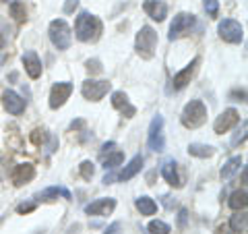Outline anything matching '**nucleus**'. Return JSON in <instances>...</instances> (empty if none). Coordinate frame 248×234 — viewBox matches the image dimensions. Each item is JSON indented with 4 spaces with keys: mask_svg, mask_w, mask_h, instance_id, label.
<instances>
[{
    "mask_svg": "<svg viewBox=\"0 0 248 234\" xmlns=\"http://www.w3.org/2000/svg\"><path fill=\"white\" fill-rule=\"evenodd\" d=\"M75 33H77V40L79 42H95L99 33H102V21H99L95 15H91L87 11L79 13V17L75 21Z\"/></svg>",
    "mask_w": 248,
    "mask_h": 234,
    "instance_id": "nucleus-1",
    "label": "nucleus"
},
{
    "mask_svg": "<svg viewBox=\"0 0 248 234\" xmlns=\"http://www.w3.org/2000/svg\"><path fill=\"white\" fill-rule=\"evenodd\" d=\"M155 48H157V33H155L153 27L143 25L141 31L137 33V40H135V50H137V54H139L141 58L149 60V58H153Z\"/></svg>",
    "mask_w": 248,
    "mask_h": 234,
    "instance_id": "nucleus-2",
    "label": "nucleus"
},
{
    "mask_svg": "<svg viewBox=\"0 0 248 234\" xmlns=\"http://www.w3.org/2000/svg\"><path fill=\"white\" fill-rule=\"evenodd\" d=\"M180 120L186 129L201 127V124H205V120H207V106L201 102V100H190V102L184 106Z\"/></svg>",
    "mask_w": 248,
    "mask_h": 234,
    "instance_id": "nucleus-3",
    "label": "nucleus"
},
{
    "mask_svg": "<svg viewBox=\"0 0 248 234\" xmlns=\"http://www.w3.org/2000/svg\"><path fill=\"white\" fill-rule=\"evenodd\" d=\"M48 35H50V42L54 44V48L58 50L71 48L73 35H71V27H68V23L64 19H54L48 27Z\"/></svg>",
    "mask_w": 248,
    "mask_h": 234,
    "instance_id": "nucleus-4",
    "label": "nucleus"
},
{
    "mask_svg": "<svg viewBox=\"0 0 248 234\" xmlns=\"http://www.w3.org/2000/svg\"><path fill=\"white\" fill-rule=\"evenodd\" d=\"M147 145L151 151L161 153L166 150V137H164V116H153L149 124V133H147Z\"/></svg>",
    "mask_w": 248,
    "mask_h": 234,
    "instance_id": "nucleus-5",
    "label": "nucleus"
},
{
    "mask_svg": "<svg viewBox=\"0 0 248 234\" xmlns=\"http://www.w3.org/2000/svg\"><path fill=\"white\" fill-rule=\"evenodd\" d=\"M217 31H219L221 40L228 42V44H240V42L244 40V29L234 19H223L219 23V27H217Z\"/></svg>",
    "mask_w": 248,
    "mask_h": 234,
    "instance_id": "nucleus-6",
    "label": "nucleus"
},
{
    "mask_svg": "<svg viewBox=\"0 0 248 234\" xmlns=\"http://www.w3.org/2000/svg\"><path fill=\"white\" fill-rule=\"evenodd\" d=\"M112 89V83L110 81H95V79H87L83 83L81 93L85 100H91V102H99L108 91Z\"/></svg>",
    "mask_w": 248,
    "mask_h": 234,
    "instance_id": "nucleus-7",
    "label": "nucleus"
},
{
    "mask_svg": "<svg viewBox=\"0 0 248 234\" xmlns=\"http://www.w3.org/2000/svg\"><path fill=\"white\" fill-rule=\"evenodd\" d=\"M71 93H73V83H68V81L54 83L52 91H50V108L56 110V108L64 106V102L71 98Z\"/></svg>",
    "mask_w": 248,
    "mask_h": 234,
    "instance_id": "nucleus-8",
    "label": "nucleus"
},
{
    "mask_svg": "<svg viewBox=\"0 0 248 234\" xmlns=\"http://www.w3.org/2000/svg\"><path fill=\"white\" fill-rule=\"evenodd\" d=\"M197 23L195 19V15H190V13H178L174 21H172V25H170V40H176V37H180L184 31H188L192 25Z\"/></svg>",
    "mask_w": 248,
    "mask_h": 234,
    "instance_id": "nucleus-9",
    "label": "nucleus"
},
{
    "mask_svg": "<svg viewBox=\"0 0 248 234\" xmlns=\"http://www.w3.org/2000/svg\"><path fill=\"white\" fill-rule=\"evenodd\" d=\"M238 122H240L238 110H234V108H228V110H223L219 116H217V120L213 124V131L217 133V135H223V133H228L230 129H234Z\"/></svg>",
    "mask_w": 248,
    "mask_h": 234,
    "instance_id": "nucleus-10",
    "label": "nucleus"
},
{
    "mask_svg": "<svg viewBox=\"0 0 248 234\" xmlns=\"http://www.w3.org/2000/svg\"><path fill=\"white\" fill-rule=\"evenodd\" d=\"M116 209V199L112 197H102L85 205V214L87 216H108Z\"/></svg>",
    "mask_w": 248,
    "mask_h": 234,
    "instance_id": "nucleus-11",
    "label": "nucleus"
},
{
    "mask_svg": "<svg viewBox=\"0 0 248 234\" xmlns=\"http://www.w3.org/2000/svg\"><path fill=\"white\" fill-rule=\"evenodd\" d=\"M112 106L118 112H122L126 118H133V116L137 114V108L130 104V100H128V96L124 91H114L112 93Z\"/></svg>",
    "mask_w": 248,
    "mask_h": 234,
    "instance_id": "nucleus-12",
    "label": "nucleus"
},
{
    "mask_svg": "<svg viewBox=\"0 0 248 234\" xmlns=\"http://www.w3.org/2000/svg\"><path fill=\"white\" fill-rule=\"evenodd\" d=\"M2 104H4V108L9 110L11 114H21L23 110H25V100H23L19 93H15V91H11V89H6L4 93H2Z\"/></svg>",
    "mask_w": 248,
    "mask_h": 234,
    "instance_id": "nucleus-13",
    "label": "nucleus"
},
{
    "mask_svg": "<svg viewBox=\"0 0 248 234\" xmlns=\"http://www.w3.org/2000/svg\"><path fill=\"white\" fill-rule=\"evenodd\" d=\"M33 176H35V168H33V164H19V166H15L13 170V183L15 186H23L25 183L29 181H33Z\"/></svg>",
    "mask_w": 248,
    "mask_h": 234,
    "instance_id": "nucleus-14",
    "label": "nucleus"
},
{
    "mask_svg": "<svg viewBox=\"0 0 248 234\" xmlns=\"http://www.w3.org/2000/svg\"><path fill=\"white\" fill-rule=\"evenodd\" d=\"M197 65H199V58H192V62L190 65H186L180 73H176L174 75V89H184L186 85L190 83V79H192V75H195V71H197Z\"/></svg>",
    "mask_w": 248,
    "mask_h": 234,
    "instance_id": "nucleus-15",
    "label": "nucleus"
},
{
    "mask_svg": "<svg viewBox=\"0 0 248 234\" xmlns=\"http://www.w3.org/2000/svg\"><path fill=\"white\" fill-rule=\"evenodd\" d=\"M23 67H25V71H27V75L31 77V79H40L42 77V62H40V58H37V54L33 50L23 54Z\"/></svg>",
    "mask_w": 248,
    "mask_h": 234,
    "instance_id": "nucleus-16",
    "label": "nucleus"
},
{
    "mask_svg": "<svg viewBox=\"0 0 248 234\" xmlns=\"http://www.w3.org/2000/svg\"><path fill=\"white\" fill-rule=\"evenodd\" d=\"M143 9H145V13L149 15L153 21H157V23L168 17V6L161 2V0H145Z\"/></svg>",
    "mask_w": 248,
    "mask_h": 234,
    "instance_id": "nucleus-17",
    "label": "nucleus"
},
{
    "mask_svg": "<svg viewBox=\"0 0 248 234\" xmlns=\"http://www.w3.org/2000/svg\"><path fill=\"white\" fill-rule=\"evenodd\" d=\"M143 162H145V160H143V155H135V158L122 168V172L118 174V181L126 183V181H130V178H135V176L143 170Z\"/></svg>",
    "mask_w": 248,
    "mask_h": 234,
    "instance_id": "nucleus-18",
    "label": "nucleus"
},
{
    "mask_svg": "<svg viewBox=\"0 0 248 234\" xmlns=\"http://www.w3.org/2000/svg\"><path fill=\"white\" fill-rule=\"evenodd\" d=\"M161 176H164V181L172 186H180V176H178V168H176V162L174 160H166L164 166H161Z\"/></svg>",
    "mask_w": 248,
    "mask_h": 234,
    "instance_id": "nucleus-19",
    "label": "nucleus"
},
{
    "mask_svg": "<svg viewBox=\"0 0 248 234\" xmlns=\"http://www.w3.org/2000/svg\"><path fill=\"white\" fill-rule=\"evenodd\" d=\"M71 199V191L64 189V186H50V189H46L42 193H37V199L40 201H54V199Z\"/></svg>",
    "mask_w": 248,
    "mask_h": 234,
    "instance_id": "nucleus-20",
    "label": "nucleus"
},
{
    "mask_svg": "<svg viewBox=\"0 0 248 234\" xmlns=\"http://www.w3.org/2000/svg\"><path fill=\"white\" fill-rule=\"evenodd\" d=\"M135 205H137L139 212H141V216H153L157 212V203H155L151 197H139L135 201Z\"/></svg>",
    "mask_w": 248,
    "mask_h": 234,
    "instance_id": "nucleus-21",
    "label": "nucleus"
},
{
    "mask_svg": "<svg viewBox=\"0 0 248 234\" xmlns=\"http://www.w3.org/2000/svg\"><path fill=\"white\" fill-rule=\"evenodd\" d=\"M188 153L195 155V158H211V155L215 153V150L211 145H205V143H190Z\"/></svg>",
    "mask_w": 248,
    "mask_h": 234,
    "instance_id": "nucleus-22",
    "label": "nucleus"
},
{
    "mask_svg": "<svg viewBox=\"0 0 248 234\" xmlns=\"http://www.w3.org/2000/svg\"><path fill=\"white\" fill-rule=\"evenodd\" d=\"M240 166H242V158H238V155L236 158H230L221 168V178H232L240 170Z\"/></svg>",
    "mask_w": 248,
    "mask_h": 234,
    "instance_id": "nucleus-23",
    "label": "nucleus"
},
{
    "mask_svg": "<svg viewBox=\"0 0 248 234\" xmlns=\"http://www.w3.org/2000/svg\"><path fill=\"white\" fill-rule=\"evenodd\" d=\"M246 191L242 189V191H234L230 195V201H228V205L234 209V212H240V209H244L246 207Z\"/></svg>",
    "mask_w": 248,
    "mask_h": 234,
    "instance_id": "nucleus-24",
    "label": "nucleus"
},
{
    "mask_svg": "<svg viewBox=\"0 0 248 234\" xmlns=\"http://www.w3.org/2000/svg\"><path fill=\"white\" fill-rule=\"evenodd\" d=\"M230 228L234 230V232H240V234H246L248 232V217L246 214H236V216H232V220H230Z\"/></svg>",
    "mask_w": 248,
    "mask_h": 234,
    "instance_id": "nucleus-25",
    "label": "nucleus"
},
{
    "mask_svg": "<svg viewBox=\"0 0 248 234\" xmlns=\"http://www.w3.org/2000/svg\"><path fill=\"white\" fill-rule=\"evenodd\" d=\"M11 15L15 17V21L23 23V21L27 19V11H25V4H23V2H19V0H13V2H11Z\"/></svg>",
    "mask_w": 248,
    "mask_h": 234,
    "instance_id": "nucleus-26",
    "label": "nucleus"
},
{
    "mask_svg": "<svg viewBox=\"0 0 248 234\" xmlns=\"http://www.w3.org/2000/svg\"><path fill=\"white\" fill-rule=\"evenodd\" d=\"M147 228H149L151 234H170V232H172V228H170L166 222H161V220L149 222V226H147Z\"/></svg>",
    "mask_w": 248,
    "mask_h": 234,
    "instance_id": "nucleus-27",
    "label": "nucleus"
},
{
    "mask_svg": "<svg viewBox=\"0 0 248 234\" xmlns=\"http://www.w3.org/2000/svg\"><path fill=\"white\" fill-rule=\"evenodd\" d=\"M122 160H124V153H122V151H114L112 155H108V158L104 160V168H106V170H112V168H116V166H120Z\"/></svg>",
    "mask_w": 248,
    "mask_h": 234,
    "instance_id": "nucleus-28",
    "label": "nucleus"
},
{
    "mask_svg": "<svg viewBox=\"0 0 248 234\" xmlns=\"http://www.w3.org/2000/svg\"><path fill=\"white\" fill-rule=\"evenodd\" d=\"M79 170H81V176L85 181H91L93 174H95V166H93V162H89V160H85L79 166Z\"/></svg>",
    "mask_w": 248,
    "mask_h": 234,
    "instance_id": "nucleus-29",
    "label": "nucleus"
},
{
    "mask_svg": "<svg viewBox=\"0 0 248 234\" xmlns=\"http://www.w3.org/2000/svg\"><path fill=\"white\" fill-rule=\"evenodd\" d=\"M203 4L209 17H217V13H219V2L217 0H203Z\"/></svg>",
    "mask_w": 248,
    "mask_h": 234,
    "instance_id": "nucleus-30",
    "label": "nucleus"
},
{
    "mask_svg": "<svg viewBox=\"0 0 248 234\" xmlns=\"http://www.w3.org/2000/svg\"><path fill=\"white\" fill-rule=\"evenodd\" d=\"M31 143L33 145H42L44 141H46V131H42V129H35L33 133H31Z\"/></svg>",
    "mask_w": 248,
    "mask_h": 234,
    "instance_id": "nucleus-31",
    "label": "nucleus"
},
{
    "mask_svg": "<svg viewBox=\"0 0 248 234\" xmlns=\"http://www.w3.org/2000/svg\"><path fill=\"white\" fill-rule=\"evenodd\" d=\"M85 67H87V71L93 73V75H99L104 71L102 65H99V60H87V62H85Z\"/></svg>",
    "mask_w": 248,
    "mask_h": 234,
    "instance_id": "nucleus-32",
    "label": "nucleus"
},
{
    "mask_svg": "<svg viewBox=\"0 0 248 234\" xmlns=\"http://www.w3.org/2000/svg\"><path fill=\"white\" fill-rule=\"evenodd\" d=\"M33 209H35V203H21L17 207V212L19 214H29V212H33Z\"/></svg>",
    "mask_w": 248,
    "mask_h": 234,
    "instance_id": "nucleus-33",
    "label": "nucleus"
},
{
    "mask_svg": "<svg viewBox=\"0 0 248 234\" xmlns=\"http://www.w3.org/2000/svg\"><path fill=\"white\" fill-rule=\"evenodd\" d=\"M120 230H122V226H120V222H114L110 228H108L104 234H120Z\"/></svg>",
    "mask_w": 248,
    "mask_h": 234,
    "instance_id": "nucleus-34",
    "label": "nucleus"
},
{
    "mask_svg": "<svg viewBox=\"0 0 248 234\" xmlns=\"http://www.w3.org/2000/svg\"><path fill=\"white\" fill-rule=\"evenodd\" d=\"M77 6H79V0H68V2L64 4V13H73Z\"/></svg>",
    "mask_w": 248,
    "mask_h": 234,
    "instance_id": "nucleus-35",
    "label": "nucleus"
},
{
    "mask_svg": "<svg viewBox=\"0 0 248 234\" xmlns=\"http://www.w3.org/2000/svg\"><path fill=\"white\" fill-rule=\"evenodd\" d=\"M217 234H236V232L232 230L230 226H226V224H223V226H219V228H217Z\"/></svg>",
    "mask_w": 248,
    "mask_h": 234,
    "instance_id": "nucleus-36",
    "label": "nucleus"
},
{
    "mask_svg": "<svg viewBox=\"0 0 248 234\" xmlns=\"http://www.w3.org/2000/svg\"><path fill=\"white\" fill-rule=\"evenodd\" d=\"M83 124H85L83 120H73V122H71V131H79V129H83Z\"/></svg>",
    "mask_w": 248,
    "mask_h": 234,
    "instance_id": "nucleus-37",
    "label": "nucleus"
},
{
    "mask_svg": "<svg viewBox=\"0 0 248 234\" xmlns=\"http://www.w3.org/2000/svg\"><path fill=\"white\" fill-rule=\"evenodd\" d=\"M186 216H188V212H186V209H182V212H180V217H178V222H180L182 228H184V224H186Z\"/></svg>",
    "mask_w": 248,
    "mask_h": 234,
    "instance_id": "nucleus-38",
    "label": "nucleus"
},
{
    "mask_svg": "<svg viewBox=\"0 0 248 234\" xmlns=\"http://www.w3.org/2000/svg\"><path fill=\"white\" fill-rule=\"evenodd\" d=\"M114 147H116V143H114V141H110V143H106V145L102 147V155H104L106 151H112V150H114Z\"/></svg>",
    "mask_w": 248,
    "mask_h": 234,
    "instance_id": "nucleus-39",
    "label": "nucleus"
},
{
    "mask_svg": "<svg viewBox=\"0 0 248 234\" xmlns=\"http://www.w3.org/2000/svg\"><path fill=\"white\" fill-rule=\"evenodd\" d=\"M2 46H4V40H2V35H0V50H2Z\"/></svg>",
    "mask_w": 248,
    "mask_h": 234,
    "instance_id": "nucleus-40",
    "label": "nucleus"
}]
</instances>
